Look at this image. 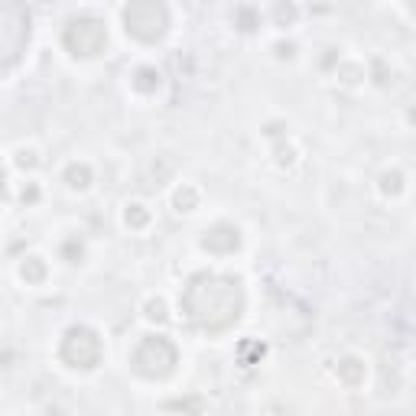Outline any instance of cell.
Here are the masks:
<instances>
[{"label":"cell","instance_id":"18","mask_svg":"<svg viewBox=\"0 0 416 416\" xmlns=\"http://www.w3.org/2000/svg\"><path fill=\"white\" fill-rule=\"evenodd\" d=\"M410 124H416V107H413V111H410Z\"/></svg>","mask_w":416,"mask_h":416},{"label":"cell","instance_id":"4","mask_svg":"<svg viewBox=\"0 0 416 416\" xmlns=\"http://www.w3.org/2000/svg\"><path fill=\"white\" fill-rule=\"evenodd\" d=\"M104 348H101V339L98 332H91L88 325H75V329L66 332V339L59 345V358L66 361L68 368H82V371H91L98 368Z\"/></svg>","mask_w":416,"mask_h":416},{"label":"cell","instance_id":"2","mask_svg":"<svg viewBox=\"0 0 416 416\" xmlns=\"http://www.w3.org/2000/svg\"><path fill=\"white\" fill-rule=\"evenodd\" d=\"M124 29L140 43H156L170 29V10L163 7V0H131L124 7Z\"/></svg>","mask_w":416,"mask_h":416},{"label":"cell","instance_id":"12","mask_svg":"<svg viewBox=\"0 0 416 416\" xmlns=\"http://www.w3.org/2000/svg\"><path fill=\"white\" fill-rule=\"evenodd\" d=\"M20 274H23V280H27V283H39V280L46 276V267H43V260H39V257H29L27 264L20 267Z\"/></svg>","mask_w":416,"mask_h":416},{"label":"cell","instance_id":"10","mask_svg":"<svg viewBox=\"0 0 416 416\" xmlns=\"http://www.w3.org/2000/svg\"><path fill=\"white\" fill-rule=\"evenodd\" d=\"M66 182L72 186V189H85L88 182H91V170H88L85 163H72L66 170Z\"/></svg>","mask_w":416,"mask_h":416},{"label":"cell","instance_id":"17","mask_svg":"<svg viewBox=\"0 0 416 416\" xmlns=\"http://www.w3.org/2000/svg\"><path fill=\"white\" fill-rule=\"evenodd\" d=\"M407 7H410V13L416 17V0H407Z\"/></svg>","mask_w":416,"mask_h":416},{"label":"cell","instance_id":"3","mask_svg":"<svg viewBox=\"0 0 416 416\" xmlns=\"http://www.w3.org/2000/svg\"><path fill=\"white\" fill-rule=\"evenodd\" d=\"M133 371L140 374V378H170L172 371H176V361H179V351L172 345L170 339H163V335H147V339L133 348Z\"/></svg>","mask_w":416,"mask_h":416},{"label":"cell","instance_id":"11","mask_svg":"<svg viewBox=\"0 0 416 416\" xmlns=\"http://www.w3.org/2000/svg\"><path fill=\"white\" fill-rule=\"evenodd\" d=\"M195 202H199V192L192 189V186H182V189L172 195V205H176V211H192V208H195Z\"/></svg>","mask_w":416,"mask_h":416},{"label":"cell","instance_id":"8","mask_svg":"<svg viewBox=\"0 0 416 416\" xmlns=\"http://www.w3.org/2000/svg\"><path fill=\"white\" fill-rule=\"evenodd\" d=\"M133 88L143 91V95L156 91V88H160V72H156V68H137V72H133Z\"/></svg>","mask_w":416,"mask_h":416},{"label":"cell","instance_id":"5","mask_svg":"<svg viewBox=\"0 0 416 416\" xmlns=\"http://www.w3.org/2000/svg\"><path fill=\"white\" fill-rule=\"evenodd\" d=\"M29 39V13L23 0H3V66H17Z\"/></svg>","mask_w":416,"mask_h":416},{"label":"cell","instance_id":"13","mask_svg":"<svg viewBox=\"0 0 416 416\" xmlns=\"http://www.w3.org/2000/svg\"><path fill=\"white\" fill-rule=\"evenodd\" d=\"M147 221H150L147 205H140V202H137V205H127V225H131V228H143Z\"/></svg>","mask_w":416,"mask_h":416},{"label":"cell","instance_id":"7","mask_svg":"<svg viewBox=\"0 0 416 416\" xmlns=\"http://www.w3.org/2000/svg\"><path fill=\"white\" fill-rule=\"evenodd\" d=\"M237 244H241V235L235 225H215L202 237V247L211 254H231V251H237Z\"/></svg>","mask_w":416,"mask_h":416},{"label":"cell","instance_id":"14","mask_svg":"<svg viewBox=\"0 0 416 416\" xmlns=\"http://www.w3.org/2000/svg\"><path fill=\"white\" fill-rule=\"evenodd\" d=\"M400 182H403V176H400V172H384V176H380V189L387 192V195H397Z\"/></svg>","mask_w":416,"mask_h":416},{"label":"cell","instance_id":"9","mask_svg":"<svg viewBox=\"0 0 416 416\" xmlns=\"http://www.w3.org/2000/svg\"><path fill=\"white\" fill-rule=\"evenodd\" d=\"M339 378L348 384V387H355V384H361V378H364V364H361L358 358H345L339 364Z\"/></svg>","mask_w":416,"mask_h":416},{"label":"cell","instance_id":"6","mask_svg":"<svg viewBox=\"0 0 416 416\" xmlns=\"http://www.w3.org/2000/svg\"><path fill=\"white\" fill-rule=\"evenodd\" d=\"M62 43H66V49L72 56H98L107 46V29L95 17H78L66 27Z\"/></svg>","mask_w":416,"mask_h":416},{"label":"cell","instance_id":"15","mask_svg":"<svg viewBox=\"0 0 416 416\" xmlns=\"http://www.w3.org/2000/svg\"><path fill=\"white\" fill-rule=\"evenodd\" d=\"M147 319H156V322H166V319H170L166 303H163V299H150V303H147Z\"/></svg>","mask_w":416,"mask_h":416},{"label":"cell","instance_id":"1","mask_svg":"<svg viewBox=\"0 0 416 416\" xmlns=\"http://www.w3.org/2000/svg\"><path fill=\"white\" fill-rule=\"evenodd\" d=\"M182 309L199 329L221 332L235 325L244 309V290L235 276L195 274L182 290Z\"/></svg>","mask_w":416,"mask_h":416},{"label":"cell","instance_id":"16","mask_svg":"<svg viewBox=\"0 0 416 416\" xmlns=\"http://www.w3.org/2000/svg\"><path fill=\"white\" fill-rule=\"evenodd\" d=\"M276 17H280V20H286V23H290V20L296 17V10H293V7H283V3H280V10H276Z\"/></svg>","mask_w":416,"mask_h":416}]
</instances>
